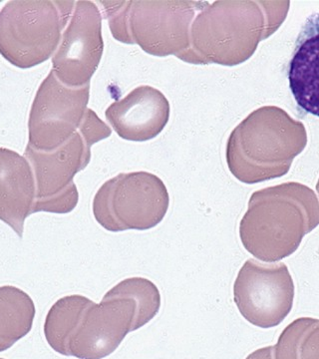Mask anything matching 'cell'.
Returning a JSON list of instances; mask_svg holds the SVG:
<instances>
[{"instance_id":"14","label":"cell","mask_w":319,"mask_h":359,"mask_svg":"<svg viewBox=\"0 0 319 359\" xmlns=\"http://www.w3.org/2000/svg\"><path fill=\"white\" fill-rule=\"evenodd\" d=\"M35 200L36 186L29 162L15 151L0 148V219L20 238Z\"/></svg>"},{"instance_id":"18","label":"cell","mask_w":319,"mask_h":359,"mask_svg":"<svg viewBox=\"0 0 319 359\" xmlns=\"http://www.w3.org/2000/svg\"><path fill=\"white\" fill-rule=\"evenodd\" d=\"M245 359H275L273 346L262 347L250 354Z\"/></svg>"},{"instance_id":"16","label":"cell","mask_w":319,"mask_h":359,"mask_svg":"<svg viewBox=\"0 0 319 359\" xmlns=\"http://www.w3.org/2000/svg\"><path fill=\"white\" fill-rule=\"evenodd\" d=\"M273 353L275 359H319V320L292 321L281 332Z\"/></svg>"},{"instance_id":"4","label":"cell","mask_w":319,"mask_h":359,"mask_svg":"<svg viewBox=\"0 0 319 359\" xmlns=\"http://www.w3.org/2000/svg\"><path fill=\"white\" fill-rule=\"evenodd\" d=\"M76 1H8L0 11V54L21 69L52 57Z\"/></svg>"},{"instance_id":"8","label":"cell","mask_w":319,"mask_h":359,"mask_svg":"<svg viewBox=\"0 0 319 359\" xmlns=\"http://www.w3.org/2000/svg\"><path fill=\"white\" fill-rule=\"evenodd\" d=\"M233 299L252 325L278 327L294 306V283L287 264L247 259L236 276Z\"/></svg>"},{"instance_id":"11","label":"cell","mask_w":319,"mask_h":359,"mask_svg":"<svg viewBox=\"0 0 319 359\" xmlns=\"http://www.w3.org/2000/svg\"><path fill=\"white\" fill-rule=\"evenodd\" d=\"M134 302L128 299L90 301L78 316L64 346L62 355L103 359L114 353L133 328Z\"/></svg>"},{"instance_id":"19","label":"cell","mask_w":319,"mask_h":359,"mask_svg":"<svg viewBox=\"0 0 319 359\" xmlns=\"http://www.w3.org/2000/svg\"><path fill=\"white\" fill-rule=\"evenodd\" d=\"M0 359H2V358H0Z\"/></svg>"},{"instance_id":"6","label":"cell","mask_w":319,"mask_h":359,"mask_svg":"<svg viewBox=\"0 0 319 359\" xmlns=\"http://www.w3.org/2000/svg\"><path fill=\"white\" fill-rule=\"evenodd\" d=\"M97 142L91 132L80 127L69 141L50 152L36 150L28 144L23 156L32 168L36 186L32 214H68L76 208L79 194L73 180L89 164L91 147Z\"/></svg>"},{"instance_id":"13","label":"cell","mask_w":319,"mask_h":359,"mask_svg":"<svg viewBox=\"0 0 319 359\" xmlns=\"http://www.w3.org/2000/svg\"><path fill=\"white\" fill-rule=\"evenodd\" d=\"M290 88L297 108L319 117V13L301 26L287 65Z\"/></svg>"},{"instance_id":"12","label":"cell","mask_w":319,"mask_h":359,"mask_svg":"<svg viewBox=\"0 0 319 359\" xmlns=\"http://www.w3.org/2000/svg\"><path fill=\"white\" fill-rule=\"evenodd\" d=\"M105 116L122 139L145 142L156 138L166 127L170 103L159 90L143 85L132 90L121 100L111 104Z\"/></svg>"},{"instance_id":"15","label":"cell","mask_w":319,"mask_h":359,"mask_svg":"<svg viewBox=\"0 0 319 359\" xmlns=\"http://www.w3.org/2000/svg\"><path fill=\"white\" fill-rule=\"evenodd\" d=\"M35 306L32 297L11 285L0 287V353L32 330Z\"/></svg>"},{"instance_id":"1","label":"cell","mask_w":319,"mask_h":359,"mask_svg":"<svg viewBox=\"0 0 319 359\" xmlns=\"http://www.w3.org/2000/svg\"><path fill=\"white\" fill-rule=\"evenodd\" d=\"M319 224L315 194L297 183L262 189L252 194L240 224L243 248L264 263L292 256L304 236Z\"/></svg>"},{"instance_id":"17","label":"cell","mask_w":319,"mask_h":359,"mask_svg":"<svg viewBox=\"0 0 319 359\" xmlns=\"http://www.w3.org/2000/svg\"><path fill=\"white\" fill-rule=\"evenodd\" d=\"M103 299H128L134 302L136 311L132 332L150 323L159 313L161 308L159 290L151 280L144 278L122 280L109 290Z\"/></svg>"},{"instance_id":"5","label":"cell","mask_w":319,"mask_h":359,"mask_svg":"<svg viewBox=\"0 0 319 359\" xmlns=\"http://www.w3.org/2000/svg\"><path fill=\"white\" fill-rule=\"evenodd\" d=\"M170 197L164 182L149 172L121 173L101 186L93 200L95 219L105 230L117 233L146 231L163 221Z\"/></svg>"},{"instance_id":"3","label":"cell","mask_w":319,"mask_h":359,"mask_svg":"<svg viewBox=\"0 0 319 359\" xmlns=\"http://www.w3.org/2000/svg\"><path fill=\"white\" fill-rule=\"evenodd\" d=\"M257 4L208 2L191 23L190 47L178 58L196 65L233 66L247 60L261 41Z\"/></svg>"},{"instance_id":"9","label":"cell","mask_w":319,"mask_h":359,"mask_svg":"<svg viewBox=\"0 0 319 359\" xmlns=\"http://www.w3.org/2000/svg\"><path fill=\"white\" fill-rule=\"evenodd\" d=\"M276 108L264 107L243 120L229 138L226 163L231 173L245 184L261 183L278 178L288 171V165L276 153Z\"/></svg>"},{"instance_id":"2","label":"cell","mask_w":319,"mask_h":359,"mask_svg":"<svg viewBox=\"0 0 319 359\" xmlns=\"http://www.w3.org/2000/svg\"><path fill=\"white\" fill-rule=\"evenodd\" d=\"M117 41L157 57H179L190 47L191 23L205 1H98Z\"/></svg>"},{"instance_id":"10","label":"cell","mask_w":319,"mask_h":359,"mask_svg":"<svg viewBox=\"0 0 319 359\" xmlns=\"http://www.w3.org/2000/svg\"><path fill=\"white\" fill-rule=\"evenodd\" d=\"M103 16L93 1H76L52 56V71L59 81L72 88L86 86L100 65L104 51Z\"/></svg>"},{"instance_id":"7","label":"cell","mask_w":319,"mask_h":359,"mask_svg":"<svg viewBox=\"0 0 319 359\" xmlns=\"http://www.w3.org/2000/svg\"><path fill=\"white\" fill-rule=\"evenodd\" d=\"M90 84L66 86L50 71L37 90L28 119V144L50 152L76 133L88 109Z\"/></svg>"}]
</instances>
